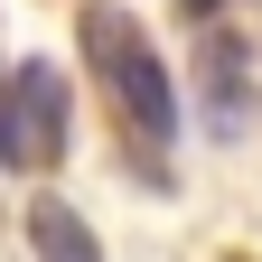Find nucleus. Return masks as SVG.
I'll return each mask as SVG.
<instances>
[{
	"label": "nucleus",
	"mask_w": 262,
	"mask_h": 262,
	"mask_svg": "<svg viewBox=\"0 0 262 262\" xmlns=\"http://www.w3.org/2000/svg\"><path fill=\"white\" fill-rule=\"evenodd\" d=\"M75 38L94 56V75L113 84V103L131 122V150L150 159V178H169V141H178V84H169V56L150 47V28L122 10V0H84Z\"/></svg>",
	"instance_id": "obj_1"
},
{
	"label": "nucleus",
	"mask_w": 262,
	"mask_h": 262,
	"mask_svg": "<svg viewBox=\"0 0 262 262\" xmlns=\"http://www.w3.org/2000/svg\"><path fill=\"white\" fill-rule=\"evenodd\" d=\"M28 244H38V262H103L94 225L66 206V196H38V206H28Z\"/></svg>",
	"instance_id": "obj_4"
},
{
	"label": "nucleus",
	"mask_w": 262,
	"mask_h": 262,
	"mask_svg": "<svg viewBox=\"0 0 262 262\" xmlns=\"http://www.w3.org/2000/svg\"><path fill=\"white\" fill-rule=\"evenodd\" d=\"M196 103H206L215 141H244V122L262 113V75H253V47L234 28H206V47H196Z\"/></svg>",
	"instance_id": "obj_3"
},
{
	"label": "nucleus",
	"mask_w": 262,
	"mask_h": 262,
	"mask_svg": "<svg viewBox=\"0 0 262 262\" xmlns=\"http://www.w3.org/2000/svg\"><path fill=\"white\" fill-rule=\"evenodd\" d=\"M66 141H75V94L47 56H28L0 84V169H56Z\"/></svg>",
	"instance_id": "obj_2"
}]
</instances>
